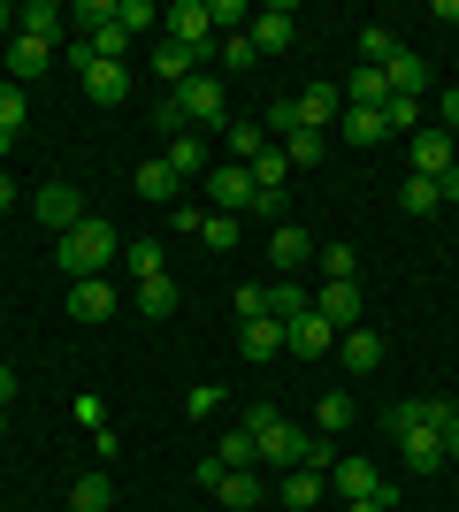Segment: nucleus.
Returning <instances> with one entry per match:
<instances>
[{"instance_id":"obj_55","label":"nucleus","mask_w":459,"mask_h":512,"mask_svg":"<svg viewBox=\"0 0 459 512\" xmlns=\"http://www.w3.org/2000/svg\"><path fill=\"white\" fill-rule=\"evenodd\" d=\"M444 130H452V138H459V85L444 92Z\"/></svg>"},{"instance_id":"obj_36","label":"nucleus","mask_w":459,"mask_h":512,"mask_svg":"<svg viewBox=\"0 0 459 512\" xmlns=\"http://www.w3.org/2000/svg\"><path fill=\"white\" fill-rule=\"evenodd\" d=\"M169 169H176V176H199V169H207V146H199L192 130H184V138H169Z\"/></svg>"},{"instance_id":"obj_14","label":"nucleus","mask_w":459,"mask_h":512,"mask_svg":"<svg viewBox=\"0 0 459 512\" xmlns=\"http://www.w3.org/2000/svg\"><path fill=\"white\" fill-rule=\"evenodd\" d=\"M314 314L337 321V329H360V283H322V291H314Z\"/></svg>"},{"instance_id":"obj_6","label":"nucleus","mask_w":459,"mask_h":512,"mask_svg":"<svg viewBox=\"0 0 459 512\" xmlns=\"http://www.w3.org/2000/svg\"><path fill=\"white\" fill-rule=\"evenodd\" d=\"M176 100L192 107V123H199V130H222V123H230V115H222V77H207V69H199L192 85H176Z\"/></svg>"},{"instance_id":"obj_37","label":"nucleus","mask_w":459,"mask_h":512,"mask_svg":"<svg viewBox=\"0 0 459 512\" xmlns=\"http://www.w3.org/2000/svg\"><path fill=\"white\" fill-rule=\"evenodd\" d=\"M314 260H322V283H360V276H352V268H360V260H352V245H322Z\"/></svg>"},{"instance_id":"obj_13","label":"nucleus","mask_w":459,"mask_h":512,"mask_svg":"<svg viewBox=\"0 0 459 512\" xmlns=\"http://www.w3.org/2000/svg\"><path fill=\"white\" fill-rule=\"evenodd\" d=\"M245 39L261 46V54H284V46L299 39V16H291V8H261V16H253V31H245Z\"/></svg>"},{"instance_id":"obj_21","label":"nucleus","mask_w":459,"mask_h":512,"mask_svg":"<svg viewBox=\"0 0 459 512\" xmlns=\"http://www.w3.org/2000/svg\"><path fill=\"white\" fill-rule=\"evenodd\" d=\"M46 62H54V46H46V39H23V31H16V46H8V69H16V85L46 77Z\"/></svg>"},{"instance_id":"obj_26","label":"nucleus","mask_w":459,"mask_h":512,"mask_svg":"<svg viewBox=\"0 0 459 512\" xmlns=\"http://www.w3.org/2000/svg\"><path fill=\"white\" fill-rule=\"evenodd\" d=\"M245 169H253V192H284L291 161H284V146H261V153H253V161H245Z\"/></svg>"},{"instance_id":"obj_31","label":"nucleus","mask_w":459,"mask_h":512,"mask_svg":"<svg viewBox=\"0 0 459 512\" xmlns=\"http://www.w3.org/2000/svg\"><path fill=\"white\" fill-rule=\"evenodd\" d=\"M284 505H291V512H314V505H322V474L291 467V474H284Z\"/></svg>"},{"instance_id":"obj_25","label":"nucleus","mask_w":459,"mask_h":512,"mask_svg":"<svg viewBox=\"0 0 459 512\" xmlns=\"http://www.w3.org/2000/svg\"><path fill=\"white\" fill-rule=\"evenodd\" d=\"M215 497H222V512H253V505H261V482H253V467H230Z\"/></svg>"},{"instance_id":"obj_11","label":"nucleus","mask_w":459,"mask_h":512,"mask_svg":"<svg viewBox=\"0 0 459 512\" xmlns=\"http://www.w3.org/2000/svg\"><path fill=\"white\" fill-rule=\"evenodd\" d=\"M291 115H299V130H322V123L345 115V92H337V85H306L299 100H291Z\"/></svg>"},{"instance_id":"obj_27","label":"nucleus","mask_w":459,"mask_h":512,"mask_svg":"<svg viewBox=\"0 0 459 512\" xmlns=\"http://www.w3.org/2000/svg\"><path fill=\"white\" fill-rule=\"evenodd\" d=\"M383 100H391V77L360 62V69H352V92H345V107H383Z\"/></svg>"},{"instance_id":"obj_30","label":"nucleus","mask_w":459,"mask_h":512,"mask_svg":"<svg viewBox=\"0 0 459 512\" xmlns=\"http://www.w3.org/2000/svg\"><path fill=\"white\" fill-rule=\"evenodd\" d=\"M123 268H131L138 283H146V276H169V253H161L153 237H138V245H123Z\"/></svg>"},{"instance_id":"obj_42","label":"nucleus","mask_w":459,"mask_h":512,"mask_svg":"<svg viewBox=\"0 0 459 512\" xmlns=\"http://www.w3.org/2000/svg\"><path fill=\"white\" fill-rule=\"evenodd\" d=\"M261 146H268V130H261V123H230V161H253Z\"/></svg>"},{"instance_id":"obj_58","label":"nucleus","mask_w":459,"mask_h":512,"mask_svg":"<svg viewBox=\"0 0 459 512\" xmlns=\"http://www.w3.org/2000/svg\"><path fill=\"white\" fill-rule=\"evenodd\" d=\"M8 207H16V184H8V176H0V214H8Z\"/></svg>"},{"instance_id":"obj_44","label":"nucleus","mask_w":459,"mask_h":512,"mask_svg":"<svg viewBox=\"0 0 459 512\" xmlns=\"http://www.w3.org/2000/svg\"><path fill=\"white\" fill-rule=\"evenodd\" d=\"M207 245H215V253H238V214H207Z\"/></svg>"},{"instance_id":"obj_34","label":"nucleus","mask_w":459,"mask_h":512,"mask_svg":"<svg viewBox=\"0 0 459 512\" xmlns=\"http://www.w3.org/2000/svg\"><path fill=\"white\" fill-rule=\"evenodd\" d=\"M322 153H329V138H322V130H291V146H284V161H291V169H314V161H322Z\"/></svg>"},{"instance_id":"obj_35","label":"nucleus","mask_w":459,"mask_h":512,"mask_svg":"<svg viewBox=\"0 0 459 512\" xmlns=\"http://www.w3.org/2000/svg\"><path fill=\"white\" fill-rule=\"evenodd\" d=\"M215 62L222 69H253V62H261V46L245 39V31H230V39H215Z\"/></svg>"},{"instance_id":"obj_33","label":"nucleus","mask_w":459,"mask_h":512,"mask_svg":"<svg viewBox=\"0 0 459 512\" xmlns=\"http://www.w3.org/2000/svg\"><path fill=\"white\" fill-rule=\"evenodd\" d=\"M69 505H77V512H108L115 505V482H108V474H85V482L69 490Z\"/></svg>"},{"instance_id":"obj_59","label":"nucleus","mask_w":459,"mask_h":512,"mask_svg":"<svg viewBox=\"0 0 459 512\" xmlns=\"http://www.w3.org/2000/svg\"><path fill=\"white\" fill-rule=\"evenodd\" d=\"M8 153H16V138H8V130H0V161H8Z\"/></svg>"},{"instance_id":"obj_38","label":"nucleus","mask_w":459,"mask_h":512,"mask_svg":"<svg viewBox=\"0 0 459 512\" xmlns=\"http://www.w3.org/2000/svg\"><path fill=\"white\" fill-rule=\"evenodd\" d=\"M153 123H161V138H184V130H192V107L176 100V92H161V107H153Z\"/></svg>"},{"instance_id":"obj_61","label":"nucleus","mask_w":459,"mask_h":512,"mask_svg":"<svg viewBox=\"0 0 459 512\" xmlns=\"http://www.w3.org/2000/svg\"><path fill=\"white\" fill-rule=\"evenodd\" d=\"M0 436H8V406H0Z\"/></svg>"},{"instance_id":"obj_51","label":"nucleus","mask_w":459,"mask_h":512,"mask_svg":"<svg viewBox=\"0 0 459 512\" xmlns=\"http://www.w3.org/2000/svg\"><path fill=\"white\" fill-rule=\"evenodd\" d=\"M169 230H184V237H199V230H207V214H199V207H169Z\"/></svg>"},{"instance_id":"obj_4","label":"nucleus","mask_w":459,"mask_h":512,"mask_svg":"<svg viewBox=\"0 0 459 512\" xmlns=\"http://www.w3.org/2000/svg\"><path fill=\"white\" fill-rule=\"evenodd\" d=\"M31 214H39L54 237H69L77 222H85V199H77V184H39V199H31Z\"/></svg>"},{"instance_id":"obj_62","label":"nucleus","mask_w":459,"mask_h":512,"mask_svg":"<svg viewBox=\"0 0 459 512\" xmlns=\"http://www.w3.org/2000/svg\"><path fill=\"white\" fill-rule=\"evenodd\" d=\"M452 161H459V138H452Z\"/></svg>"},{"instance_id":"obj_45","label":"nucleus","mask_w":459,"mask_h":512,"mask_svg":"<svg viewBox=\"0 0 459 512\" xmlns=\"http://www.w3.org/2000/svg\"><path fill=\"white\" fill-rule=\"evenodd\" d=\"M222 467H253V459H261V451H253V436H245V428H230V436H222Z\"/></svg>"},{"instance_id":"obj_8","label":"nucleus","mask_w":459,"mask_h":512,"mask_svg":"<svg viewBox=\"0 0 459 512\" xmlns=\"http://www.w3.org/2000/svg\"><path fill=\"white\" fill-rule=\"evenodd\" d=\"M169 39L215 54V16H207V0H176V8H169Z\"/></svg>"},{"instance_id":"obj_56","label":"nucleus","mask_w":459,"mask_h":512,"mask_svg":"<svg viewBox=\"0 0 459 512\" xmlns=\"http://www.w3.org/2000/svg\"><path fill=\"white\" fill-rule=\"evenodd\" d=\"M444 459H459V413L444 421Z\"/></svg>"},{"instance_id":"obj_18","label":"nucleus","mask_w":459,"mask_h":512,"mask_svg":"<svg viewBox=\"0 0 459 512\" xmlns=\"http://www.w3.org/2000/svg\"><path fill=\"white\" fill-rule=\"evenodd\" d=\"M85 100H100V107H123V100H131L123 62H92V69H85Z\"/></svg>"},{"instance_id":"obj_10","label":"nucleus","mask_w":459,"mask_h":512,"mask_svg":"<svg viewBox=\"0 0 459 512\" xmlns=\"http://www.w3.org/2000/svg\"><path fill=\"white\" fill-rule=\"evenodd\" d=\"M459 161H452V130H414V176H452Z\"/></svg>"},{"instance_id":"obj_47","label":"nucleus","mask_w":459,"mask_h":512,"mask_svg":"<svg viewBox=\"0 0 459 512\" xmlns=\"http://www.w3.org/2000/svg\"><path fill=\"white\" fill-rule=\"evenodd\" d=\"M23 115H31V107H23V85H0V130H8V138L23 130Z\"/></svg>"},{"instance_id":"obj_15","label":"nucleus","mask_w":459,"mask_h":512,"mask_svg":"<svg viewBox=\"0 0 459 512\" xmlns=\"http://www.w3.org/2000/svg\"><path fill=\"white\" fill-rule=\"evenodd\" d=\"M337 360H345L352 375H375V367H383V337H375V329H337Z\"/></svg>"},{"instance_id":"obj_49","label":"nucleus","mask_w":459,"mask_h":512,"mask_svg":"<svg viewBox=\"0 0 459 512\" xmlns=\"http://www.w3.org/2000/svg\"><path fill=\"white\" fill-rule=\"evenodd\" d=\"M207 16H215V31H222V39H230L238 23H253V16H245V8H238V0H207Z\"/></svg>"},{"instance_id":"obj_53","label":"nucleus","mask_w":459,"mask_h":512,"mask_svg":"<svg viewBox=\"0 0 459 512\" xmlns=\"http://www.w3.org/2000/svg\"><path fill=\"white\" fill-rule=\"evenodd\" d=\"M398 505V490H383V497H345V512H391Z\"/></svg>"},{"instance_id":"obj_24","label":"nucleus","mask_w":459,"mask_h":512,"mask_svg":"<svg viewBox=\"0 0 459 512\" xmlns=\"http://www.w3.org/2000/svg\"><path fill=\"white\" fill-rule=\"evenodd\" d=\"M459 406H444V398H406V406L391 413V428H444Z\"/></svg>"},{"instance_id":"obj_22","label":"nucleus","mask_w":459,"mask_h":512,"mask_svg":"<svg viewBox=\"0 0 459 512\" xmlns=\"http://www.w3.org/2000/svg\"><path fill=\"white\" fill-rule=\"evenodd\" d=\"M16 23H23V39H46V46H62V23H69V16L54 8V0H31V8H23Z\"/></svg>"},{"instance_id":"obj_39","label":"nucleus","mask_w":459,"mask_h":512,"mask_svg":"<svg viewBox=\"0 0 459 512\" xmlns=\"http://www.w3.org/2000/svg\"><path fill=\"white\" fill-rule=\"evenodd\" d=\"M115 23H123V31H153V23H161V8H153V0H115Z\"/></svg>"},{"instance_id":"obj_43","label":"nucleus","mask_w":459,"mask_h":512,"mask_svg":"<svg viewBox=\"0 0 459 512\" xmlns=\"http://www.w3.org/2000/svg\"><path fill=\"white\" fill-rule=\"evenodd\" d=\"M314 421H322L329 436H337V428L352 421V398H345V390H322V406H314Z\"/></svg>"},{"instance_id":"obj_12","label":"nucleus","mask_w":459,"mask_h":512,"mask_svg":"<svg viewBox=\"0 0 459 512\" xmlns=\"http://www.w3.org/2000/svg\"><path fill=\"white\" fill-rule=\"evenodd\" d=\"M276 352H284V321H238V360H253V367H261V360H276Z\"/></svg>"},{"instance_id":"obj_40","label":"nucleus","mask_w":459,"mask_h":512,"mask_svg":"<svg viewBox=\"0 0 459 512\" xmlns=\"http://www.w3.org/2000/svg\"><path fill=\"white\" fill-rule=\"evenodd\" d=\"M383 123L391 130H421V100L414 92H391V100H383Z\"/></svg>"},{"instance_id":"obj_63","label":"nucleus","mask_w":459,"mask_h":512,"mask_svg":"<svg viewBox=\"0 0 459 512\" xmlns=\"http://www.w3.org/2000/svg\"><path fill=\"white\" fill-rule=\"evenodd\" d=\"M69 512H77V505H69Z\"/></svg>"},{"instance_id":"obj_7","label":"nucleus","mask_w":459,"mask_h":512,"mask_svg":"<svg viewBox=\"0 0 459 512\" xmlns=\"http://www.w3.org/2000/svg\"><path fill=\"white\" fill-rule=\"evenodd\" d=\"M207 199H215L222 214H230V207H253V199H261V192H253V169H245V161H222V169L207 176Z\"/></svg>"},{"instance_id":"obj_19","label":"nucleus","mask_w":459,"mask_h":512,"mask_svg":"<svg viewBox=\"0 0 459 512\" xmlns=\"http://www.w3.org/2000/svg\"><path fill=\"white\" fill-rule=\"evenodd\" d=\"M131 184H138V199H153V207H176V192H184V176H176L169 161H146Z\"/></svg>"},{"instance_id":"obj_41","label":"nucleus","mask_w":459,"mask_h":512,"mask_svg":"<svg viewBox=\"0 0 459 512\" xmlns=\"http://www.w3.org/2000/svg\"><path fill=\"white\" fill-rule=\"evenodd\" d=\"M360 54H368V69H383V62L398 54V39L383 31V23H368V31H360Z\"/></svg>"},{"instance_id":"obj_1","label":"nucleus","mask_w":459,"mask_h":512,"mask_svg":"<svg viewBox=\"0 0 459 512\" xmlns=\"http://www.w3.org/2000/svg\"><path fill=\"white\" fill-rule=\"evenodd\" d=\"M115 253H123V237H115V222H100V214H85V222H77L69 237H54V260H62V268H69L77 283H85V276H100V268H108Z\"/></svg>"},{"instance_id":"obj_28","label":"nucleus","mask_w":459,"mask_h":512,"mask_svg":"<svg viewBox=\"0 0 459 512\" xmlns=\"http://www.w3.org/2000/svg\"><path fill=\"white\" fill-rule=\"evenodd\" d=\"M383 77H391V92H414V100H421V85H429V69H421V54H406V46H398L391 62H383Z\"/></svg>"},{"instance_id":"obj_57","label":"nucleus","mask_w":459,"mask_h":512,"mask_svg":"<svg viewBox=\"0 0 459 512\" xmlns=\"http://www.w3.org/2000/svg\"><path fill=\"white\" fill-rule=\"evenodd\" d=\"M8 398H16V367H0V406H8Z\"/></svg>"},{"instance_id":"obj_50","label":"nucleus","mask_w":459,"mask_h":512,"mask_svg":"<svg viewBox=\"0 0 459 512\" xmlns=\"http://www.w3.org/2000/svg\"><path fill=\"white\" fill-rule=\"evenodd\" d=\"M192 474H199V490H222V474H230V467H222V451H207Z\"/></svg>"},{"instance_id":"obj_48","label":"nucleus","mask_w":459,"mask_h":512,"mask_svg":"<svg viewBox=\"0 0 459 512\" xmlns=\"http://www.w3.org/2000/svg\"><path fill=\"white\" fill-rule=\"evenodd\" d=\"M268 314V283H238V321H261Z\"/></svg>"},{"instance_id":"obj_46","label":"nucleus","mask_w":459,"mask_h":512,"mask_svg":"<svg viewBox=\"0 0 459 512\" xmlns=\"http://www.w3.org/2000/svg\"><path fill=\"white\" fill-rule=\"evenodd\" d=\"M444 199H437V184L429 176H406V214H437Z\"/></svg>"},{"instance_id":"obj_29","label":"nucleus","mask_w":459,"mask_h":512,"mask_svg":"<svg viewBox=\"0 0 459 512\" xmlns=\"http://www.w3.org/2000/svg\"><path fill=\"white\" fill-rule=\"evenodd\" d=\"M306 306H314V299H306V291H299V283H268V321H284V329H291V321H299L306 314Z\"/></svg>"},{"instance_id":"obj_2","label":"nucleus","mask_w":459,"mask_h":512,"mask_svg":"<svg viewBox=\"0 0 459 512\" xmlns=\"http://www.w3.org/2000/svg\"><path fill=\"white\" fill-rule=\"evenodd\" d=\"M245 436H253V451H261L268 467H284V474L306 459V428H291L276 406H253V413H245Z\"/></svg>"},{"instance_id":"obj_3","label":"nucleus","mask_w":459,"mask_h":512,"mask_svg":"<svg viewBox=\"0 0 459 512\" xmlns=\"http://www.w3.org/2000/svg\"><path fill=\"white\" fill-rule=\"evenodd\" d=\"M215 62V54H207V46H184V39H169V31H161V46H153V69H161V85H192L199 69Z\"/></svg>"},{"instance_id":"obj_52","label":"nucleus","mask_w":459,"mask_h":512,"mask_svg":"<svg viewBox=\"0 0 459 512\" xmlns=\"http://www.w3.org/2000/svg\"><path fill=\"white\" fill-rule=\"evenodd\" d=\"M184 406H192V413H199V421H207V413H215V406H222V390H215V383H199V390H192V398H184Z\"/></svg>"},{"instance_id":"obj_5","label":"nucleus","mask_w":459,"mask_h":512,"mask_svg":"<svg viewBox=\"0 0 459 512\" xmlns=\"http://www.w3.org/2000/svg\"><path fill=\"white\" fill-rule=\"evenodd\" d=\"M284 352H291V360H322V352H337V321H322L314 306H306V314L284 329Z\"/></svg>"},{"instance_id":"obj_9","label":"nucleus","mask_w":459,"mask_h":512,"mask_svg":"<svg viewBox=\"0 0 459 512\" xmlns=\"http://www.w3.org/2000/svg\"><path fill=\"white\" fill-rule=\"evenodd\" d=\"M329 482H337V497H383V490H391V482H383V474H375L360 451H345V459L329 467Z\"/></svg>"},{"instance_id":"obj_16","label":"nucleus","mask_w":459,"mask_h":512,"mask_svg":"<svg viewBox=\"0 0 459 512\" xmlns=\"http://www.w3.org/2000/svg\"><path fill=\"white\" fill-rule=\"evenodd\" d=\"M69 314H77V321H108V314H115V283H108V276L69 283Z\"/></svg>"},{"instance_id":"obj_54","label":"nucleus","mask_w":459,"mask_h":512,"mask_svg":"<svg viewBox=\"0 0 459 512\" xmlns=\"http://www.w3.org/2000/svg\"><path fill=\"white\" fill-rule=\"evenodd\" d=\"M437 199H444V207H459V169H452V176H437Z\"/></svg>"},{"instance_id":"obj_20","label":"nucleus","mask_w":459,"mask_h":512,"mask_svg":"<svg viewBox=\"0 0 459 512\" xmlns=\"http://www.w3.org/2000/svg\"><path fill=\"white\" fill-rule=\"evenodd\" d=\"M268 253H276V268H306V260H314V237H306L299 222H276V237H268Z\"/></svg>"},{"instance_id":"obj_60","label":"nucleus","mask_w":459,"mask_h":512,"mask_svg":"<svg viewBox=\"0 0 459 512\" xmlns=\"http://www.w3.org/2000/svg\"><path fill=\"white\" fill-rule=\"evenodd\" d=\"M8 23H16V16H8V8H0V31H8Z\"/></svg>"},{"instance_id":"obj_17","label":"nucleus","mask_w":459,"mask_h":512,"mask_svg":"<svg viewBox=\"0 0 459 512\" xmlns=\"http://www.w3.org/2000/svg\"><path fill=\"white\" fill-rule=\"evenodd\" d=\"M398 444H406V467H414V474L444 467V428H398Z\"/></svg>"},{"instance_id":"obj_32","label":"nucleus","mask_w":459,"mask_h":512,"mask_svg":"<svg viewBox=\"0 0 459 512\" xmlns=\"http://www.w3.org/2000/svg\"><path fill=\"white\" fill-rule=\"evenodd\" d=\"M138 314H153V321L176 314V283L169 276H146V283H138Z\"/></svg>"},{"instance_id":"obj_23","label":"nucleus","mask_w":459,"mask_h":512,"mask_svg":"<svg viewBox=\"0 0 459 512\" xmlns=\"http://www.w3.org/2000/svg\"><path fill=\"white\" fill-rule=\"evenodd\" d=\"M391 123H383V107H345V146H383Z\"/></svg>"}]
</instances>
